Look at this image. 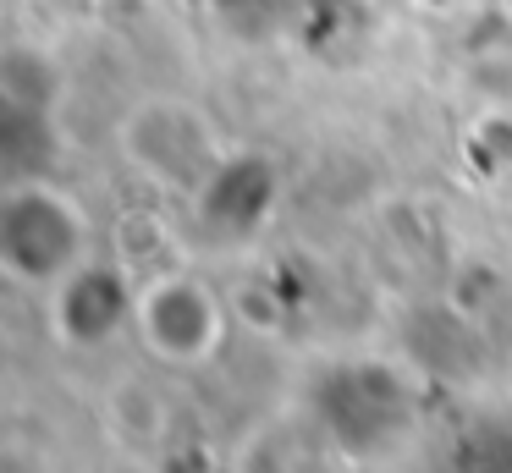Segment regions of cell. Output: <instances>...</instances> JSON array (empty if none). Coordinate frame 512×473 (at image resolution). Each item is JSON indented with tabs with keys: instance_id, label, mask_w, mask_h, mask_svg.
Listing matches in <instances>:
<instances>
[{
	"instance_id": "1",
	"label": "cell",
	"mask_w": 512,
	"mask_h": 473,
	"mask_svg": "<svg viewBox=\"0 0 512 473\" xmlns=\"http://www.w3.org/2000/svg\"><path fill=\"white\" fill-rule=\"evenodd\" d=\"M116 154L133 176L166 193H204L232 154L215 116L188 94H138L116 121Z\"/></svg>"
},
{
	"instance_id": "2",
	"label": "cell",
	"mask_w": 512,
	"mask_h": 473,
	"mask_svg": "<svg viewBox=\"0 0 512 473\" xmlns=\"http://www.w3.org/2000/svg\"><path fill=\"white\" fill-rule=\"evenodd\" d=\"M94 226L67 187L45 176H23L0 193V270L12 286L56 292L72 270L94 259Z\"/></svg>"
},
{
	"instance_id": "3",
	"label": "cell",
	"mask_w": 512,
	"mask_h": 473,
	"mask_svg": "<svg viewBox=\"0 0 512 473\" xmlns=\"http://www.w3.org/2000/svg\"><path fill=\"white\" fill-rule=\"evenodd\" d=\"M133 330L155 363H166V369H204L226 347V303L199 275L160 270L138 286Z\"/></svg>"
},
{
	"instance_id": "4",
	"label": "cell",
	"mask_w": 512,
	"mask_h": 473,
	"mask_svg": "<svg viewBox=\"0 0 512 473\" xmlns=\"http://www.w3.org/2000/svg\"><path fill=\"white\" fill-rule=\"evenodd\" d=\"M133 303L138 292L127 286L122 264L89 259L50 292V325L67 347H94V341L116 336L122 325H133Z\"/></svg>"
},
{
	"instance_id": "5",
	"label": "cell",
	"mask_w": 512,
	"mask_h": 473,
	"mask_svg": "<svg viewBox=\"0 0 512 473\" xmlns=\"http://www.w3.org/2000/svg\"><path fill=\"white\" fill-rule=\"evenodd\" d=\"M0 99L12 116L50 121L67 99V66L50 44L39 39H12L0 50Z\"/></svg>"
}]
</instances>
